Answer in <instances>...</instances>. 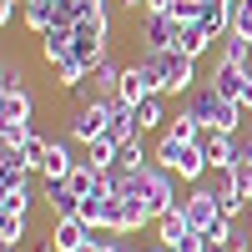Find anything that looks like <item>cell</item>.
<instances>
[{
  "label": "cell",
  "instance_id": "6da1fadb",
  "mask_svg": "<svg viewBox=\"0 0 252 252\" xmlns=\"http://www.w3.org/2000/svg\"><path fill=\"white\" fill-rule=\"evenodd\" d=\"M141 71H146V81H152V91H161V96H187V91H197V61L182 56V51L146 56Z\"/></svg>",
  "mask_w": 252,
  "mask_h": 252
},
{
  "label": "cell",
  "instance_id": "7a4b0ae2",
  "mask_svg": "<svg viewBox=\"0 0 252 252\" xmlns=\"http://www.w3.org/2000/svg\"><path fill=\"white\" fill-rule=\"evenodd\" d=\"M192 111H197V121H202V131H222V136H232L247 106H242V101H232V96H222L212 81H207V86L192 91Z\"/></svg>",
  "mask_w": 252,
  "mask_h": 252
},
{
  "label": "cell",
  "instance_id": "3957f363",
  "mask_svg": "<svg viewBox=\"0 0 252 252\" xmlns=\"http://www.w3.org/2000/svg\"><path fill=\"white\" fill-rule=\"evenodd\" d=\"M157 166L177 172V182H197V177L207 172V146H202V136H197V141H172V136H161Z\"/></svg>",
  "mask_w": 252,
  "mask_h": 252
},
{
  "label": "cell",
  "instance_id": "277c9868",
  "mask_svg": "<svg viewBox=\"0 0 252 252\" xmlns=\"http://www.w3.org/2000/svg\"><path fill=\"white\" fill-rule=\"evenodd\" d=\"M91 242H96V227H86L76 212L51 222V252H86Z\"/></svg>",
  "mask_w": 252,
  "mask_h": 252
},
{
  "label": "cell",
  "instance_id": "5b68a950",
  "mask_svg": "<svg viewBox=\"0 0 252 252\" xmlns=\"http://www.w3.org/2000/svg\"><path fill=\"white\" fill-rule=\"evenodd\" d=\"M106 126H111V101H86V106L71 116V136L81 146H91L96 136H106Z\"/></svg>",
  "mask_w": 252,
  "mask_h": 252
},
{
  "label": "cell",
  "instance_id": "8992f818",
  "mask_svg": "<svg viewBox=\"0 0 252 252\" xmlns=\"http://www.w3.org/2000/svg\"><path fill=\"white\" fill-rule=\"evenodd\" d=\"M121 71L126 66H116V61L106 56V61H101V66H91V76L86 81H81V101H116V86H121Z\"/></svg>",
  "mask_w": 252,
  "mask_h": 252
},
{
  "label": "cell",
  "instance_id": "52a82bcc",
  "mask_svg": "<svg viewBox=\"0 0 252 252\" xmlns=\"http://www.w3.org/2000/svg\"><path fill=\"white\" fill-rule=\"evenodd\" d=\"M177 40H182V26H177L172 15H146L141 20V46H146V56L177 51Z\"/></svg>",
  "mask_w": 252,
  "mask_h": 252
},
{
  "label": "cell",
  "instance_id": "ba28073f",
  "mask_svg": "<svg viewBox=\"0 0 252 252\" xmlns=\"http://www.w3.org/2000/svg\"><path fill=\"white\" fill-rule=\"evenodd\" d=\"M182 207H187V222H192V232H207V227L222 217L217 192H192V197H182Z\"/></svg>",
  "mask_w": 252,
  "mask_h": 252
},
{
  "label": "cell",
  "instance_id": "9c48e42d",
  "mask_svg": "<svg viewBox=\"0 0 252 252\" xmlns=\"http://www.w3.org/2000/svg\"><path fill=\"white\" fill-rule=\"evenodd\" d=\"M212 86H217L222 96L242 101V91L252 86V66H232V61H217V71H212Z\"/></svg>",
  "mask_w": 252,
  "mask_h": 252
},
{
  "label": "cell",
  "instance_id": "30bf717a",
  "mask_svg": "<svg viewBox=\"0 0 252 252\" xmlns=\"http://www.w3.org/2000/svg\"><path fill=\"white\" fill-rule=\"evenodd\" d=\"M202 146H207V166H212V172H232V166H237V141L232 136L202 131Z\"/></svg>",
  "mask_w": 252,
  "mask_h": 252
},
{
  "label": "cell",
  "instance_id": "8fae6325",
  "mask_svg": "<svg viewBox=\"0 0 252 252\" xmlns=\"http://www.w3.org/2000/svg\"><path fill=\"white\" fill-rule=\"evenodd\" d=\"M20 20H26V31L46 35L51 26H61V0H26V5H20Z\"/></svg>",
  "mask_w": 252,
  "mask_h": 252
},
{
  "label": "cell",
  "instance_id": "7c38bea8",
  "mask_svg": "<svg viewBox=\"0 0 252 252\" xmlns=\"http://www.w3.org/2000/svg\"><path fill=\"white\" fill-rule=\"evenodd\" d=\"M152 227H157V237H161V247H177L182 237H192V222H187V207H182V202L172 207V212H161V217H157Z\"/></svg>",
  "mask_w": 252,
  "mask_h": 252
},
{
  "label": "cell",
  "instance_id": "4fadbf2b",
  "mask_svg": "<svg viewBox=\"0 0 252 252\" xmlns=\"http://www.w3.org/2000/svg\"><path fill=\"white\" fill-rule=\"evenodd\" d=\"M146 96H152L146 71H141V66H126V71H121V86H116V101H121V106H141Z\"/></svg>",
  "mask_w": 252,
  "mask_h": 252
},
{
  "label": "cell",
  "instance_id": "5bb4252c",
  "mask_svg": "<svg viewBox=\"0 0 252 252\" xmlns=\"http://www.w3.org/2000/svg\"><path fill=\"white\" fill-rule=\"evenodd\" d=\"M131 111H136V131H161V126L172 121V116H166V96H161V91H152V96H146L141 106H131Z\"/></svg>",
  "mask_w": 252,
  "mask_h": 252
},
{
  "label": "cell",
  "instance_id": "9a60e30c",
  "mask_svg": "<svg viewBox=\"0 0 252 252\" xmlns=\"http://www.w3.org/2000/svg\"><path fill=\"white\" fill-rule=\"evenodd\" d=\"M31 212V177L0 187V217H26Z\"/></svg>",
  "mask_w": 252,
  "mask_h": 252
},
{
  "label": "cell",
  "instance_id": "2e32d148",
  "mask_svg": "<svg viewBox=\"0 0 252 252\" xmlns=\"http://www.w3.org/2000/svg\"><path fill=\"white\" fill-rule=\"evenodd\" d=\"M40 56H46V66L66 61L71 56V26H51L46 35H40Z\"/></svg>",
  "mask_w": 252,
  "mask_h": 252
},
{
  "label": "cell",
  "instance_id": "e0dca14e",
  "mask_svg": "<svg viewBox=\"0 0 252 252\" xmlns=\"http://www.w3.org/2000/svg\"><path fill=\"white\" fill-rule=\"evenodd\" d=\"M71 152H66V141H51V152H46V166H40V177L46 182H66L71 177Z\"/></svg>",
  "mask_w": 252,
  "mask_h": 252
},
{
  "label": "cell",
  "instance_id": "ac0fdd59",
  "mask_svg": "<svg viewBox=\"0 0 252 252\" xmlns=\"http://www.w3.org/2000/svg\"><path fill=\"white\" fill-rule=\"evenodd\" d=\"M86 76H91L86 61H76V56L56 61V86H61V91H81V81H86Z\"/></svg>",
  "mask_w": 252,
  "mask_h": 252
},
{
  "label": "cell",
  "instance_id": "d6986e66",
  "mask_svg": "<svg viewBox=\"0 0 252 252\" xmlns=\"http://www.w3.org/2000/svg\"><path fill=\"white\" fill-rule=\"evenodd\" d=\"M31 111H35L31 91H5L0 96V121H31Z\"/></svg>",
  "mask_w": 252,
  "mask_h": 252
},
{
  "label": "cell",
  "instance_id": "ffe728a7",
  "mask_svg": "<svg viewBox=\"0 0 252 252\" xmlns=\"http://www.w3.org/2000/svg\"><path fill=\"white\" fill-rule=\"evenodd\" d=\"M161 136H172V141H197L202 136V121H197V111L187 106V111H177L172 121H166V131Z\"/></svg>",
  "mask_w": 252,
  "mask_h": 252
},
{
  "label": "cell",
  "instance_id": "44dd1931",
  "mask_svg": "<svg viewBox=\"0 0 252 252\" xmlns=\"http://www.w3.org/2000/svg\"><path fill=\"white\" fill-rule=\"evenodd\" d=\"M141 166H152V161H146V146H141V136L121 141V146H116V172H141Z\"/></svg>",
  "mask_w": 252,
  "mask_h": 252
},
{
  "label": "cell",
  "instance_id": "7402d4cb",
  "mask_svg": "<svg viewBox=\"0 0 252 252\" xmlns=\"http://www.w3.org/2000/svg\"><path fill=\"white\" fill-rule=\"evenodd\" d=\"M106 202H111V192H96V197H86V202H76V217L101 232V227H106Z\"/></svg>",
  "mask_w": 252,
  "mask_h": 252
},
{
  "label": "cell",
  "instance_id": "603a6c76",
  "mask_svg": "<svg viewBox=\"0 0 252 252\" xmlns=\"http://www.w3.org/2000/svg\"><path fill=\"white\" fill-rule=\"evenodd\" d=\"M177 51H182V56H192V61H202L207 51H212V35H207L202 26H182V40H177Z\"/></svg>",
  "mask_w": 252,
  "mask_h": 252
},
{
  "label": "cell",
  "instance_id": "cb8c5ba5",
  "mask_svg": "<svg viewBox=\"0 0 252 252\" xmlns=\"http://www.w3.org/2000/svg\"><path fill=\"white\" fill-rule=\"evenodd\" d=\"M222 61H232V66H252V40L247 35H222Z\"/></svg>",
  "mask_w": 252,
  "mask_h": 252
},
{
  "label": "cell",
  "instance_id": "d4e9b609",
  "mask_svg": "<svg viewBox=\"0 0 252 252\" xmlns=\"http://www.w3.org/2000/svg\"><path fill=\"white\" fill-rule=\"evenodd\" d=\"M202 10H207V0H172V10H166V15H172L177 26H197Z\"/></svg>",
  "mask_w": 252,
  "mask_h": 252
},
{
  "label": "cell",
  "instance_id": "484cf974",
  "mask_svg": "<svg viewBox=\"0 0 252 252\" xmlns=\"http://www.w3.org/2000/svg\"><path fill=\"white\" fill-rule=\"evenodd\" d=\"M227 10H232V35L252 40V0H227Z\"/></svg>",
  "mask_w": 252,
  "mask_h": 252
},
{
  "label": "cell",
  "instance_id": "4316f807",
  "mask_svg": "<svg viewBox=\"0 0 252 252\" xmlns=\"http://www.w3.org/2000/svg\"><path fill=\"white\" fill-rule=\"evenodd\" d=\"M31 136V121H0V146H26Z\"/></svg>",
  "mask_w": 252,
  "mask_h": 252
},
{
  "label": "cell",
  "instance_id": "83f0119b",
  "mask_svg": "<svg viewBox=\"0 0 252 252\" xmlns=\"http://www.w3.org/2000/svg\"><path fill=\"white\" fill-rule=\"evenodd\" d=\"M46 197H51V207H56V217L76 212V197H71V187H66V182H46Z\"/></svg>",
  "mask_w": 252,
  "mask_h": 252
},
{
  "label": "cell",
  "instance_id": "f1b7e54d",
  "mask_svg": "<svg viewBox=\"0 0 252 252\" xmlns=\"http://www.w3.org/2000/svg\"><path fill=\"white\" fill-rule=\"evenodd\" d=\"M26 242V217H0V247H20Z\"/></svg>",
  "mask_w": 252,
  "mask_h": 252
},
{
  "label": "cell",
  "instance_id": "f546056e",
  "mask_svg": "<svg viewBox=\"0 0 252 252\" xmlns=\"http://www.w3.org/2000/svg\"><path fill=\"white\" fill-rule=\"evenodd\" d=\"M20 152H26V166H31V172H40V166H46V152H51V141H40V136H31L26 146H20Z\"/></svg>",
  "mask_w": 252,
  "mask_h": 252
},
{
  "label": "cell",
  "instance_id": "4dcf8cb0",
  "mask_svg": "<svg viewBox=\"0 0 252 252\" xmlns=\"http://www.w3.org/2000/svg\"><path fill=\"white\" fill-rule=\"evenodd\" d=\"M227 177H232V187L242 192V202H252V166H232Z\"/></svg>",
  "mask_w": 252,
  "mask_h": 252
},
{
  "label": "cell",
  "instance_id": "1f68e13d",
  "mask_svg": "<svg viewBox=\"0 0 252 252\" xmlns=\"http://www.w3.org/2000/svg\"><path fill=\"white\" fill-rule=\"evenodd\" d=\"M0 86H5V91H26V71H20L15 61H10V66H5V81H0Z\"/></svg>",
  "mask_w": 252,
  "mask_h": 252
},
{
  "label": "cell",
  "instance_id": "d6a6232c",
  "mask_svg": "<svg viewBox=\"0 0 252 252\" xmlns=\"http://www.w3.org/2000/svg\"><path fill=\"white\" fill-rule=\"evenodd\" d=\"M141 10H146V15H166V10H172V0H141Z\"/></svg>",
  "mask_w": 252,
  "mask_h": 252
},
{
  "label": "cell",
  "instance_id": "836d02e7",
  "mask_svg": "<svg viewBox=\"0 0 252 252\" xmlns=\"http://www.w3.org/2000/svg\"><path fill=\"white\" fill-rule=\"evenodd\" d=\"M237 166H252V141H242V146H237Z\"/></svg>",
  "mask_w": 252,
  "mask_h": 252
},
{
  "label": "cell",
  "instance_id": "e575fe53",
  "mask_svg": "<svg viewBox=\"0 0 252 252\" xmlns=\"http://www.w3.org/2000/svg\"><path fill=\"white\" fill-rule=\"evenodd\" d=\"M207 252H227V247H212V242H207Z\"/></svg>",
  "mask_w": 252,
  "mask_h": 252
},
{
  "label": "cell",
  "instance_id": "d590c367",
  "mask_svg": "<svg viewBox=\"0 0 252 252\" xmlns=\"http://www.w3.org/2000/svg\"><path fill=\"white\" fill-rule=\"evenodd\" d=\"M0 252H20V247H0Z\"/></svg>",
  "mask_w": 252,
  "mask_h": 252
},
{
  "label": "cell",
  "instance_id": "8d00e7d4",
  "mask_svg": "<svg viewBox=\"0 0 252 252\" xmlns=\"http://www.w3.org/2000/svg\"><path fill=\"white\" fill-rule=\"evenodd\" d=\"M146 252H166V247H146Z\"/></svg>",
  "mask_w": 252,
  "mask_h": 252
},
{
  "label": "cell",
  "instance_id": "74e56055",
  "mask_svg": "<svg viewBox=\"0 0 252 252\" xmlns=\"http://www.w3.org/2000/svg\"><path fill=\"white\" fill-rule=\"evenodd\" d=\"M10 5H26V0H10Z\"/></svg>",
  "mask_w": 252,
  "mask_h": 252
},
{
  "label": "cell",
  "instance_id": "f35d334b",
  "mask_svg": "<svg viewBox=\"0 0 252 252\" xmlns=\"http://www.w3.org/2000/svg\"><path fill=\"white\" fill-rule=\"evenodd\" d=\"M166 252H172V247H166Z\"/></svg>",
  "mask_w": 252,
  "mask_h": 252
}]
</instances>
